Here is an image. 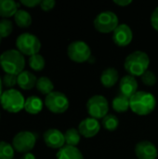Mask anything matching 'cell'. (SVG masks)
Segmentation results:
<instances>
[{"label":"cell","mask_w":158,"mask_h":159,"mask_svg":"<svg viewBox=\"0 0 158 159\" xmlns=\"http://www.w3.org/2000/svg\"><path fill=\"white\" fill-rule=\"evenodd\" d=\"M19 4L13 0H0V17L9 18L18 11Z\"/></svg>","instance_id":"19"},{"label":"cell","mask_w":158,"mask_h":159,"mask_svg":"<svg viewBox=\"0 0 158 159\" xmlns=\"http://www.w3.org/2000/svg\"><path fill=\"white\" fill-rule=\"evenodd\" d=\"M114 3L120 7H127L132 3L131 0H114Z\"/></svg>","instance_id":"34"},{"label":"cell","mask_w":158,"mask_h":159,"mask_svg":"<svg viewBox=\"0 0 158 159\" xmlns=\"http://www.w3.org/2000/svg\"><path fill=\"white\" fill-rule=\"evenodd\" d=\"M41 1L40 0H21L20 4H22L25 7H34L38 5H40Z\"/></svg>","instance_id":"33"},{"label":"cell","mask_w":158,"mask_h":159,"mask_svg":"<svg viewBox=\"0 0 158 159\" xmlns=\"http://www.w3.org/2000/svg\"><path fill=\"white\" fill-rule=\"evenodd\" d=\"M1 39H2V38H1V37H0V43H1Z\"/></svg>","instance_id":"37"},{"label":"cell","mask_w":158,"mask_h":159,"mask_svg":"<svg viewBox=\"0 0 158 159\" xmlns=\"http://www.w3.org/2000/svg\"><path fill=\"white\" fill-rule=\"evenodd\" d=\"M36 82H37L36 76L29 71H23L20 75H18L17 84L21 89L24 90L32 89L36 85Z\"/></svg>","instance_id":"16"},{"label":"cell","mask_w":158,"mask_h":159,"mask_svg":"<svg viewBox=\"0 0 158 159\" xmlns=\"http://www.w3.org/2000/svg\"><path fill=\"white\" fill-rule=\"evenodd\" d=\"M36 143L35 135L31 131H20L17 133L12 141V146L15 151L21 154L30 153Z\"/></svg>","instance_id":"10"},{"label":"cell","mask_w":158,"mask_h":159,"mask_svg":"<svg viewBox=\"0 0 158 159\" xmlns=\"http://www.w3.org/2000/svg\"><path fill=\"white\" fill-rule=\"evenodd\" d=\"M56 5V2L54 0H43L40 3V7L44 11H49L54 8Z\"/></svg>","instance_id":"31"},{"label":"cell","mask_w":158,"mask_h":159,"mask_svg":"<svg viewBox=\"0 0 158 159\" xmlns=\"http://www.w3.org/2000/svg\"><path fill=\"white\" fill-rule=\"evenodd\" d=\"M118 72L114 67H109L103 70L101 75V82L105 88H112L118 81Z\"/></svg>","instance_id":"17"},{"label":"cell","mask_w":158,"mask_h":159,"mask_svg":"<svg viewBox=\"0 0 158 159\" xmlns=\"http://www.w3.org/2000/svg\"><path fill=\"white\" fill-rule=\"evenodd\" d=\"M102 125L107 130L114 131L119 126V120L115 115H107L104 118H102Z\"/></svg>","instance_id":"26"},{"label":"cell","mask_w":158,"mask_h":159,"mask_svg":"<svg viewBox=\"0 0 158 159\" xmlns=\"http://www.w3.org/2000/svg\"><path fill=\"white\" fill-rule=\"evenodd\" d=\"M18 80V75H10V74H6L4 78H3V84L7 88H12L17 84Z\"/></svg>","instance_id":"30"},{"label":"cell","mask_w":158,"mask_h":159,"mask_svg":"<svg viewBox=\"0 0 158 159\" xmlns=\"http://www.w3.org/2000/svg\"><path fill=\"white\" fill-rule=\"evenodd\" d=\"M14 148L7 142H0V159H13Z\"/></svg>","instance_id":"27"},{"label":"cell","mask_w":158,"mask_h":159,"mask_svg":"<svg viewBox=\"0 0 158 159\" xmlns=\"http://www.w3.org/2000/svg\"><path fill=\"white\" fill-rule=\"evenodd\" d=\"M119 89L121 95L130 99L134 94L138 92V82L134 76L127 75L121 78Z\"/></svg>","instance_id":"15"},{"label":"cell","mask_w":158,"mask_h":159,"mask_svg":"<svg viewBox=\"0 0 158 159\" xmlns=\"http://www.w3.org/2000/svg\"><path fill=\"white\" fill-rule=\"evenodd\" d=\"M64 139H65L66 145L76 147V145L79 143V142L81 140V134L78 131V129L72 128V129H69L65 131Z\"/></svg>","instance_id":"24"},{"label":"cell","mask_w":158,"mask_h":159,"mask_svg":"<svg viewBox=\"0 0 158 159\" xmlns=\"http://www.w3.org/2000/svg\"><path fill=\"white\" fill-rule=\"evenodd\" d=\"M57 159H84V157L77 147L64 145L59 149L57 153Z\"/></svg>","instance_id":"18"},{"label":"cell","mask_w":158,"mask_h":159,"mask_svg":"<svg viewBox=\"0 0 158 159\" xmlns=\"http://www.w3.org/2000/svg\"><path fill=\"white\" fill-rule=\"evenodd\" d=\"M135 154L138 159H156L158 151L153 143L149 141H141L135 146Z\"/></svg>","instance_id":"13"},{"label":"cell","mask_w":158,"mask_h":159,"mask_svg":"<svg viewBox=\"0 0 158 159\" xmlns=\"http://www.w3.org/2000/svg\"><path fill=\"white\" fill-rule=\"evenodd\" d=\"M101 129L100 123L93 117H88L82 120L78 126V131L85 138H92L96 136Z\"/></svg>","instance_id":"14"},{"label":"cell","mask_w":158,"mask_h":159,"mask_svg":"<svg viewBox=\"0 0 158 159\" xmlns=\"http://www.w3.org/2000/svg\"><path fill=\"white\" fill-rule=\"evenodd\" d=\"M0 117H1V115H0Z\"/></svg>","instance_id":"38"},{"label":"cell","mask_w":158,"mask_h":159,"mask_svg":"<svg viewBox=\"0 0 158 159\" xmlns=\"http://www.w3.org/2000/svg\"><path fill=\"white\" fill-rule=\"evenodd\" d=\"M20 159H36V158H35L34 155H33L32 153H26V154H24V155L21 157V158Z\"/></svg>","instance_id":"35"},{"label":"cell","mask_w":158,"mask_h":159,"mask_svg":"<svg viewBox=\"0 0 158 159\" xmlns=\"http://www.w3.org/2000/svg\"><path fill=\"white\" fill-rule=\"evenodd\" d=\"M13 31L12 21L7 19H3L0 20V37L5 38L11 34Z\"/></svg>","instance_id":"28"},{"label":"cell","mask_w":158,"mask_h":159,"mask_svg":"<svg viewBox=\"0 0 158 159\" xmlns=\"http://www.w3.org/2000/svg\"><path fill=\"white\" fill-rule=\"evenodd\" d=\"M16 47L22 55L31 57L38 54L41 48V42L36 35L30 33H23L17 37Z\"/></svg>","instance_id":"5"},{"label":"cell","mask_w":158,"mask_h":159,"mask_svg":"<svg viewBox=\"0 0 158 159\" xmlns=\"http://www.w3.org/2000/svg\"><path fill=\"white\" fill-rule=\"evenodd\" d=\"M133 38V34L128 24L121 23L113 33V41L118 47L129 46Z\"/></svg>","instance_id":"11"},{"label":"cell","mask_w":158,"mask_h":159,"mask_svg":"<svg viewBox=\"0 0 158 159\" xmlns=\"http://www.w3.org/2000/svg\"><path fill=\"white\" fill-rule=\"evenodd\" d=\"M142 81L144 85L148 86V87H152V86H155L156 84V81H157V78H156V75H155L154 72L150 71V70H147L142 76Z\"/></svg>","instance_id":"29"},{"label":"cell","mask_w":158,"mask_h":159,"mask_svg":"<svg viewBox=\"0 0 158 159\" xmlns=\"http://www.w3.org/2000/svg\"><path fill=\"white\" fill-rule=\"evenodd\" d=\"M67 54L73 61L82 63L89 60L91 56V49L84 41H74L68 46Z\"/></svg>","instance_id":"8"},{"label":"cell","mask_w":158,"mask_h":159,"mask_svg":"<svg viewBox=\"0 0 158 159\" xmlns=\"http://www.w3.org/2000/svg\"><path fill=\"white\" fill-rule=\"evenodd\" d=\"M29 65L30 67L34 70V71H42L44 68H45V65H46V61H45V59L42 55H40L39 53L38 54H35V55H33L29 58Z\"/></svg>","instance_id":"25"},{"label":"cell","mask_w":158,"mask_h":159,"mask_svg":"<svg viewBox=\"0 0 158 159\" xmlns=\"http://www.w3.org/2000/svg\"><path fill=\"white\" fill-rule=\"evenodd\" d=\"M37 90L45 95H48L49 93L53 92L54 90V85L52 81L46 76H41L37 79L36 85H35Z\"/></svg>","instance_id":"23"},{"label":"cell","mask_w":158,"mask_h":159,"mask_svg":"<svg viewBox=\"0 0 158 159\" xmlns=\"http://www.w3.org/2000/svg\"><path fill=\"white\" fill-rule=\"evenodd\" d=\"M0 102L4 110L8 113L15 114L24 109L25 100L19 90L11 89L3 92L0 99Z\"/></svg>","instance_id":"4"},{"label":"cell","mask_w":158,"mask_h":159,"mask_svg":"<svg viewBox=\"0 0 158 159\" xmlns=\"http://www.w3.org/2000/svg\"><path fill=\"white\" fill-rule=\"evenodd\" d=\"M24 109L28 114L37 115L43 109V102L37 96H31L25 100Z\"/></svg>","instance_id":"20"},{"label":"cell","mask_w":158,"mask_h":159,"mask_svg":"<svg viewBox=\"0 0 158 159\" xmlns=\"http://www.w3.org/2000/svg\"><path fill=\"white\" fill-rule=\"evenodd\" d=\"M45 105L54 114H62L69 108V100L67 96L60 91H53L47 95Z\"/></svg>","instance_id":"9"},{"label":"cell","mask_w":158,"mask_h":159,"mask_svg":"<svg viewBox=\"0 0 158 159\" xmlns=\"http://www.w3.org/2000/svg\"><path fill=\"white\" fill-rule=\"evenodd\" d=\"M2 84H3V82H2L1 79H0V99H1V96H2V94H3V92H2Z\"/></svg>","instance_id":"36"},{"label":"cell","mask_w":158,"mask_h":159,"mask_svg":"<svg viewBox=\"0 0 158 159\" xmlns=\"http://www.w3.org/2000/svg\"><path fill=\"white\" fill-rule=\"evenodd\" d=\"M0 65L6 74L18 75L23 72L25 59L18 49H8L0 55Z\"/></svg>","instance_id":"1"},{"label":"cell","mask_w":158,"mask_h":159,"mask_svg":"<svg viewBox=\"0 0 158 159\" xmlns=\"http://www.w3.org/2000/svg\"><path fill=\"white\" fill-rule=\"evenodd\" d=\"M87 110L90 117H93L97 120L102 119L108 115V101L102 95H94L88 99L87 102Z\"/></svg>","instance_id":"7"},{"label":"cell","mask_w":158,"mask_h":159,"mask_svg":"<svg viewBox=\"0 0 158 159\" xmlns=\"http://www.w3.org/2000/svg\"><path fill=\"white\" fill-rule=\"evenodd\" d=\"M151 24L153 28L158 32V7L155 8L151 15Z\"/></svg>","instance_id":"32"},{"label":"cell","mask_w":158,"mask_h":159,"mask_svg":"<svg viewBox=\"0 0 158 159\" xmlns=\"http://www.w3.org/2000/svg\"><path fill=\"white\" fill-rule=\"evenodd\" d=\"M130 109L138 116L150 115L156 106V97L147 91H138L130 99Z\"/></svg>","instance_id":"2"},{"label":"cell","mask_w":158,"mask_h":159,"mask_svg":"<svg viewBox=\"0 0 158 159\" xmlns=\"http://www.w3.org/2000/svg\"><path fill=\"white\" fill-rule=\"evenodd\" d=\"M150 64V58L144 52L136 50L131 52L125 60V70L132 76H142L147 70Z\"/></svg>","instance_id":"3"},{"label":"cell","mask_w":158,"mask_h":159,"mask_svg":"<svg viewBox=\"0 0 158 159\" xmlns=\"http://www.w3.org/2000/svg\"><path fill=\"white\" fill-rule=\"evenodd\" d=\"M43 138L46 145L52 149H61L64 146L65 143L64 134L56 129H47L44 133Z\"/></svg>","instance_id":"12"},{"label":"cell","mask_w":158,"mask_h":159,"mask_svg":"<svg viewBox=\"0 0 158 159\" xmlns=\"http://www.w3.org/2000/svg\"><path fill=\"white\" fill-rule=\"evenodd\" d=\"M14 20L19 27L26 28L32 24V17L29 12L23 9H18L14 15Z\"/></svg>","instance_id":"22"},{"label":"cell","mask_w":158,"mask_h":159,"mask_svg":"<svg viewBox=\"0 0 158 159\" xmlns=\"http://www.w3.org/2000/svg\"><path fill=\"white\" fill-rule=\"evenodd\" d=\"M118 25V17L115 12L109 10L99 13L94 20L95 29L102 34L114 33Z\"/></svg>","instance_id":"6"},{"label":"cell","mask_w":158,"mask_h":159,"mask_svg":"<svg viewBox=\"0 0 158 159\" xmlns=\"http://www.w3.org/2000/svg\"><path fill=\"white\" fill-rule=\"evenodd\" d=\"M112 107L117 113H125L130 108L129 99L120 94L113 100Z\"/></svg>","instance_id":"21"}]
</instances>
